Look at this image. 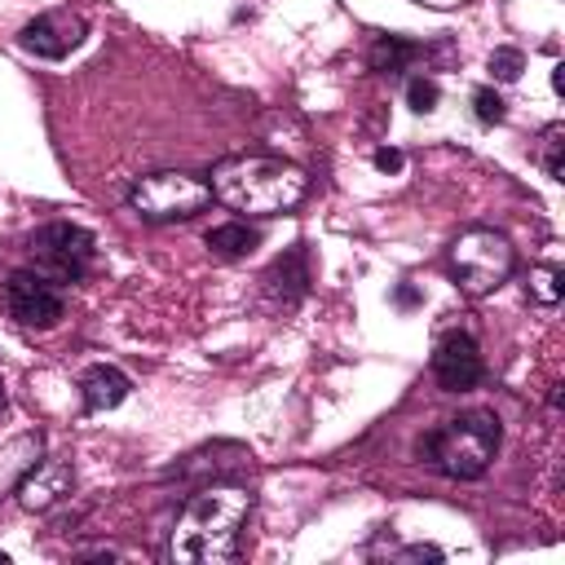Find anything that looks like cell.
Here are the masks:
<instances>
[{"instance_id": "obj_16", "label": "cell", "mask_w": 565, "mask_h": 565, "mask_svg": "<svg viewBox=\"0 0 565 565\" xmlns=\"http://www.w3.org/2000/svg\"><path fill=\"white\" fill-rule=\"evenodd\" d=\"M521 71H525V57H521V49H494L490 53V75L499 79V84H512V79H521Z\"/></svg>"}, {"instance_id": "obj_3", "label": "cell", "mask_w": 565, "mask_h": 565, "mask_svg": "<svg viewBox=\"0 0 565 565\" xmlns=\"http://www.w3.org/2000/svg\"><path fill=\"white\" fill-rule=\"evenodd\" d=\"M419 455L441 472V477H455V481H477L494 455H499V419L490 411H463L446 424H437L424 441H419Z\"/></svg>"}, {"instance_id": "obj_4", "label": "cell", "mask_w": 565, "mask_h": 565, "mask_svg": "<svg viewBox=\"0 0 565 565\" xmlns=\"http://www.w3.org/2000/svg\"><path fill=\"white\" fill-rule=\"evenodd\" d=\"M207 203H212V185L203 177H194V172H181V168H163V172L137 177L132 190H128V207L150 225L190 221Z\"/></svg>"}, {"instance_id": "obj_10", "label": "cell", "mask_w": 565, "mask_h": 565, "mask_svg": "<svg viewBox=\"0 0 565 565\" xmlns=\"http://www.w3.org/2000/svg\"><path fill=\"white\" fill-rule=\"evenodd\" d=\"M75 490V472L66 459H35L22 481H18V503L26 512H49L53 503H62Z\"/></svg>"}, {"instance_id": "obj_21", "label": "cell", "mask_w": 565, "mask_h": 565, "mask_svg": "<svg viewBox=\"0 0 565 565\" xmlns=\"http://www.w3.org/2000/svg\"><path fill=\"white\" fill-rule=\"evenodd\" d=\"M397 561H441V547H433V543H415V547H402V552H393Z\"/></svg>"}, {"instance_id": "obj_12", "label": "cell", "mask_w": 565, "mask_h": 565, "mask_svg": "<svg viewBox=\"0 0 565 565\" xmlns=\"http://www.w3.org/2000/svg\"><path fill=\"white\" fill-rule=\"evenodd\" d=\"M128 375L119 371V366H88L84 371V380H79V393H84V406L88 411H110V406H119L124 397H128Z\"/></svg>"}, {"instance_id": "obj_24", "label": "cell", "mask_w": 565, "mask_h": 565, "mask_svg": "<svg viewBox=\"0 0 565 565\" xmlns=\"http://www.w3.org/2000/svg\"><path fill=\"white\" fill-rule=\"evenodd\" d=\"M0 415H4V375H0Z\"/></svg>"}, {"instance_id": "obj_19", "label": "cell", "mask_w": 565, "mask_h": 565, "mask_svg": "<svg viewBox=\"0 0 565 565\" xmlns=\"http://www.w3.org/2000/svg\"><path fill=\"white\" fill-rule=\"evenodd\" d=\"M561 150H565V141H561V128H547V150H543V168H547V177H552V181H561V177H565Z\"/></svg>"}, {"instance_id": "obj_2", "label": "cell", "mask_w": 565, "mask_h": 565, "mask_svg": "<svg viewBox=\"0 0 565 565\" xmlns=\"http://www.w3.org/2000/svg\"><path fill=\"white\" fill-rule=\"evenodd\" d=\"M212 199L243 216H282L309 194L305 168L269 154H234L212 168Z\"/></svg>"}, {"instance_id": "obj_22", "label": "cell", "mask_w": 565, "mask_h": 565, "mask_svg": "<svg viewBox=\"0 0 565 565\" xmlns=\"http://www.w3.org/2000/svg\"><path fill=\"white\" fill-rule=\"evenodd\" d=\"M552 88H556V93H565V66H556V71H552Z\"/></svg>"}, {"instance_id": "obj_5", "label": "cell", "mask_w": 565, "mask_h": 565, "mask_svg": "<svg viewBox=\"0 0 565 565\" xmlns=\"http://www.w3.org/2000/svg\"><path fill=\"white\" fill-rule=\"evenodd\" d=\"M512 265H516L512 243L490 225H472L450 243V278L459 282L463 296H490L499 282H508Z\"/></svg>"}, {"instance_id": "obj_20", "label": "cell", "mask_w": 565, "mask_h": 565, "mask_svg": "<svg viewBox=\"0 0 565 565\" xmlns=\"http://www.w3.org/2000/svg\"><path fill=\"white\" fill-rule=\"evenodd\" d=\"M371 163H375L380 172H402V163H406V159H402V150H393V146H380V150L371 154Z\"/></svg>"}, {"instance_id": "obj_1", "label": "cell", "mask_w": 565, "mask_h": 565, "mask_svg": "<svg viewBox=\"0 0 565 565\" xmlns=\"http://www.w3.org/2000/svg\"><path fill=\"white\" fill-rule=\"evenodd\" d=\"M252 512V494L238 481H207L199 486L172 534H168V561L181 565H221L238 556V539H243V521Z\"/></svg>"}, {"instance_id": "obj_9", "label": "cell", "mask_w": 565, "mask_h": 565, "mask_svg": "<svg viewBox=\"0 0 565 565\" xmlns=\"http://www.w3.org/2000/svg\"><path fill=\"white\" fill-rule=\"evenodd\" d=\"M79 40H84V18L66 13V9L40 13V18H31V22L18 31V44H22L26 53H35V57H49V62L66 57Z\"/></svg>"}, {"instance_id": "obj_14", "label": "cell", "mask_w": 565, "mask_h": 565, "mask_svg": "<svg viewBox=\"0 0 565 565\" xmlns=\"http://www.w3.org/2000/svg\"><path fill=\"white\" fill-rule=\"evenodd\" d=\"M207 247L225 260H238V256H252L260 247V230H252L247 221H230V225L207 230Z\"/></svg>"}, {"instance_id": "obj_18", "label": "cell", "mask_w": 565, "mask_h": 565, "mask_svg": "<svg viewBox=\"0 0 565 565\" xmlns=\"http://www.w3.org/2000/svg\"><path fill=\"white\" fill-rule=\"evenodd\" d=\"M472 110L481 124H503V97L494 88H477L472 93Z\"/></svg>"}, {"instance_id": "obj_17", "label": "cell", "mask_w": 565, "mask_h": 565, "mask_svg": "<svg viewBox=\"0 0 565 565\" xmlns=\"http://www.w3.org/2000/svg\"><path fill=\"white\" fill-rule=\"evenodd\" d=\"M437 97H441V88H437L433 75H415V79L406 84V102H411V110H419V115L437 110Z\"/></svg>"}, {"instance_id": "obj_13", "label": "cell", "mask_w": 565, "mask_h": 565, "mask_svg": "<svg viewBox=\"0 0 565 565\" xmlns=\"http://www.w3.org/2000/svg\"><path fill=\"white\" fill-rule=\"evenodd\" d=\"M415 57H424V44H415V40H406V35H380V40L371 44V53H366L371 71H380V75H397V71H406Z\"/></svg>"}, {"instance_id": "obj_6", "label": "cell", "mask_w": 565, "mask_h": 565, "mask_svg": "<svg viewBox=\"0 0 565 565\" xmlns=\"http://www.w3.org/2000/svg\"><path fill=\"white\" fill-rule=\"evenodd\" d=\"M31 256H35V269L49 282H79L88 274V265H93V234L84 225L53 221V225L35 230Z\"/></svg>"}, {"instance_id": "obj_7", "label": "cell", "mask_w": 565, "mask_h": 565, "mask_svg": "<svg viewBox=\"0 0 565 565\" xmlns=\"http://www.w3.org/2000/svg\"><path fill=\"white\" fill-rule=\"evenodd\" d=\"M4 309L22 327H57L66 313V300H62L57 282H49L40 269H18L4 282Z\"/></svg>"}, {"instance_id": "obj_15", "label": "cell", "mask_w": 565, "mask_h": 565, "mask_svg": "<svg viewBox=\"0 0 565 565\" xmlns=\"http://www.w3.org/2000/svg\"><path fill=\"white\" fill-rule=\"evenodd\" d=\"M525 291L539 300V305H556L561 300V269H552V265H534L530 269V282H525Z\"/></svg>"}, {"instance_id": "obj_11", "label": "cell", "mask_w": 565, "mask_h": 565, "mask_svg": "<svg viewBox=\"0 0 565 565\" xmlns=\"http://www.w3.org/2000/svg\"><path fill=\"white\" fill-rule=\"evenodd\" d=\"M309 247L305 243H296V247H287L265 274H260V287H265V296L274 300V305H296V300H305V291H309Z\"/></svg>"}, {"instance_id": "obj_23", "label": "cell", "mask_w": 565, "mask_h": 565, "mask_svg": "<svg viewBox=\"0 0 565 565\" xmlns=\"http://www.w3.org/2000/svg\"><path fill=\"white\" fill-rule=\"evenodd\" d=\"M419 4H428V9H455V4H463V0H419Z\"/></svg>"}, {"instance_id": "obj_8", "label": "cell", "mask_w": 565, "mask_h": 565, "mask_svg": "<svg viewBox=\"0 0 565 565\" xmlns=\"http://www.w3.org/2000/svg\"><path fill=\"white\" fill-rule=\"evenodd\" d=\"M433 375L446 393H463L472 384H481L486 366H481V353H477V340L468 331H446L437 340V353H433Z\"/></svg>"}]
</instances>
